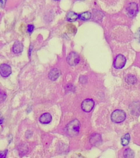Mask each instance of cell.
<instances>
[{
    "label": "cell",
    "instance_id": "1",
    "mask_svg": "<svg viewBox=\"0 0 140 158\" xmlns=\"http://www.w3.org/2000/svg\"><path fill=\"white\" fill-rule=\"evenodd\" d=\"M66 132L71 137L78 135L80 130V122L77 119H75L69 123L66 127Z\"/></svg>",
    "mask_w": 140,
    "mask_h": 158
},
{
    "label": "cell",
    "instance_id": "9",
    "mask_svg": "<svg viewBox=\"0 0 140 158\" xmlns=\"http://www.w3.org/2000/svg\"><path fill=\"white\" fill-rule=\"evenodd\" d=\"M90 142L91 145L94 146H97L101 145L102 143L101 135L98 133H94L91 135L90 138Z\"/></svg>",
    "mask_w": 140,
    "mask_h": 158
},
{
    "label": "cell",
    "instance_id": "19",
    "mask_svg": "<svg viewBox=\"0 0 140 158\" xmlns=\"http://www.w3.org/2000/svg\"><path fill=\"white\" fill-rule=\"evenodd\" d=\"M6 94L4 92L0 90V103L4 102L6 99Z\"/></svg>",
    "mask_w": 140,
    "mask_h": 158
},
{
    "label": "cell",
    "instance_id": "17",
    "mask_svg": "<svg viewBox=\"0 0 140 158\" xmlns=\"http://www.w3.org/2000/svg\"><path fill=\"white\" fill-rule=\"evenodd\" d=\"M124 157L125 158H134V151L133 150H131V149L127 148L124 151Z\"/></svg>",
    "mask_w": 140,
    "mask_h": 158
},
{
    "label": "cell",
    "instance_id": "23",
    "mask_svg": "<svg viewBox=\"0 0 140 158\" xmlns=\"http://www.w3.org/2000/svg\"><path fill=\"white\" fill-rule=\"evenodd\" d=\"M33 133L32 132L30 131H27L25 133L26 138H29L33 136Z\"/></svg>",
    "mask_w": 140,
    "mask_h": 158
},
{
    "label": "cell",
    "instance_id": "6",
    "mask_svg": "<svg viewBox=\"0 0 140 158\" xmlns=\"http://www.w3.org/2000/svg\"><path fill=\"white\" fill-rule=\"evenodd\" d=\"M12 69L9 65L2 64L0 65V75L3 78H7L11 74Z\"/></svg>",
    "mask_w": 140,
    "mask_h": 158
},
{
    "label": "cell",
    "instance_id": "5",
    "mask_svg": "<svg viewBox=\"0 0 140 158\" xmlns=\"http://www.w3.org/2000/svg\"><path fill=\"white\" fill-rule=\"evenodd\" d=\"M95 103L91 99H87L82 102L81 108L82 110L85 112L89 113L91 112L92 109L94 107Z\"/></svg>",
    "mask_w": 140,
    "mask_h": 158
},
{
    "label": "cell",
    "instance_id": "2",
    "mask_svg": "<svg viewBox=\"0 0 140 158\" xmlns=\"http://www.w3.org/2000/svg\"><path fill=\"white\" fill-rule=\"evenodd\" d=\"M126 118L125 113L120 109L116 110L112 113L111 120L115 123H121L124 121Z\"/></svg>",
    "mask_w": 140,
    "mask_h": 158
},
{
    "label": "cell",
    "instance_id": "24",
    "mask_svg": "<svg viewBox=\"0 0 140 158\" xmlns=\"http://www.w3.org/2000/svg\"><path fill=\"white\" fill-rule=\"evenodd\" d=\"M136 38L139 40V41L140 42V28L137 31V33L136 34Z\"/></svg>",
    "mask_w": 140,
    "mask_h": 158
},
{
    "label": "cell",
    "instance_id": "22",
    "mask_svg": "<svg viewBox=\"0 0 140 158\" xmlns=\"http://www.w3.org/2000/svg\"><path fill=\"white\" fill-rule=\"evenodd\" d=\"M7 0H0V8H3L6 3Z\"/></svg>",
    "mask_w": 140,
    "mask_h": 158
},
{
    "label": "cell",
    "instance_id": "3",
    "mask_svg": "<svg viewBox=\"0 0 140 158\" xmlns=\"http://www.w3.org/2000/svg\"><path fill=\"white\" fill-rule=\"evenodd\" d=\"M80 57L77 53L72 52L67 57V62L70 66H75L79 62Z\"/></svg>",
    "mask_w": 140,
    "mask_h": 158
},
{
    "label": "cell",
    "instance_id": "25",
    "mask_svg": "<svg viewBox=\"0 0 140 158\" xmlns=\"http://www.w3.org/2000/svg\"><path fill=\"white\" fill-rule=\"evenodd\" d=\"M3 118H0V124H3Z\"/></svg>",
    "mask_w": 140,
    "mask_h": 158
},
{
    "label": "cell",
    "instance_id": "26",
    "mask_svg": "<svg viewBox=\"0 0 140 158\" xmlns=\"http://www.w3.org/2000/svg\"><path fill=\"white\" fill-rule=\"evenodd\" d=\"M54 1H59V0H54Z\"/></svg>",
    "mask_w": 140,
    "mask_h": 158
},
{
    "label": "cell",
    "instance_id": "13",
    "mask_svg": "<svg viewBox=\"0 0 140 158\" xmlns=\"http://www.w3.org/2000/svg\"><path fill=\"white\" fill-rule=\"evenodd\" d=\"M78 18V14L73 12H69L67 14V20L70 22H74Z\"/></svg>",
    "mask_w": 140,
    "mask_h": 158
},
{
    "label": "cell",
    "instance_id": "14",
    "mask_svg": "<svg viewBox=\"0 0 140 158\" xmlns=\"http://www.w3.org/2000/svg\"><path fill=\"white\" fill-rule=\"evenodd\" d=\"M91 14L89 12H86L78 15V18L83 20H87L91 18Z\"/></svg>",
    "mask_w": 140,
    "mask_h": 158
},
{
    "label": "cell",
    "instance_id": "21",
    "mask_svg": "<svg viewBox=\"0 0 140 158\" xmlns=\"http://www.w3.org/2000/svg\"><path fill=\"white\" fill-rule=\"evenodd\" d=\"M8 153V150H6L4 151H1L0 152V158H6L7 154Z\"/></svg>",
    "mask_w": 140,
    "mask_h": 158
},
{
    "label": "cell",
    "instance_id": "16",
    "mask_svg": "<svg viewBox=\"0 0 140 158\" xmlns=\"http://www.w3.org/2000/svg\"><path fill=\"white\" fill-rule=\"evenodd\" d=\"M125 81L128 84L134 85L135 83H136V82H137V79L135 76L130 75L127 76V78L125 79Z\"/></svg>",
    "mask_w": 140,
    "mask_h": 158
},
{
    "label": "cell",
    "instance_id": "8",
    "mask_svg": "<svg viewBox=\"0 0 140 158\" xmlns=\"http://www.w3.org/2000/svg\"><path fill=\"white\" fill-rule=\"evenodd\" d=\"M130 109L132 115L135 116L140 115V102H134L131 104Z\"/></svg>",
    "mask_w": 140,
    "mask_h": 158
},
{
    "label": "cell",
    "instance_id": "20",
    "mask_svg": "<svg viewBox=\"0 0 140 158\" xmlns=\"http://www.w3.org/2000/svg\"><path fill=\"white\" fill-rule=\"evenodd\" d=\"M34 28H35V27H34V26L33 25H29L27 26V32L29 33V34L33 33V31L34 30Z\"/></svg>",
    "mask_w": 140,
    "mask_h": 158
},
{
    "label": "cell",
    "instance_id": "10",
    "mask_svg": "<svg viewBox=\"0 0 140 158\" xmlns=\"http://www.w3.org/2000/svg\"><path fill=\"white\" fill-rule=\"evenodd\" d=\"M52 120V115L47 113L43 114L39 118V122L43 124H48L51 122Z\"/></svg>",
    "mask_w": 140,
    "mask_h": 158
},
{
    "label": "cell",
    "instance_id": "18",
    "mask_svg": "<svg viewBox=\"0 0 140 158\" xmlns=\"http://www.w3.org/2000/svg\"><path fill=\"white\" fill-rule=\"evenodd\" d=\"M18 150L20 154H25L28 151V148L26 145H21L19 146Z\"/></svg>",
    "mask_w": 140,
    "mask_h": 158
},
{
    "label": "cell",
    "instance_id": "12",
    "mask_svg": "<svg viewBox=\"0 0 140 158\" xmlns=\"http://www.w3.org/2000/svg\"><path fill=\"white\" fill-rule=\"evenodd\" d=\"M23 45L19 41H16L14 43L13 46V52L15 54H19L23 51Z\"/></svg>",
    "mask_w": 140,
    "mask_h": 158
},
{
    "label": "cell",
    "instance_id": "15",
    "mask_svg": "<svg viewBox=\"0 0 140 158\" xmlns=\"http://www.w3.org/2000/svg\"><path fill=\"white\" fill-rule=\"evenodd\" d=\"M130 136L129 133L124 135V136L121 139V145L124 146L127 145L130 142Z\"/></svg>",
    "mask_w": 140,
    "mask_h": 158
},
{
    "label": "cell",
    "instance_id": "11",
    "mask_svg": "<svg viewBox=\"0 0 140 158\" xmlns=\"http://www.w3.org/2000/svg\"><path fill=\"white\" fill-rule=\"evenodd\" d=\"M60 75V72L59 69L54 68L50 70L48 74L49 79L52 81H56Z\"/></svg>",
    "mask_w": 140,
    "mask_h": 158
},
{
    "label": "cell",
    "instance_id": "4",
    "mask_svg": "<svg viewBox=\"0 0 140 158\" xmlns=\"http://www.w3.org/2000/svg\"><path fill=\"white\" fill-rule=\"evenodd\" d=\"M127 60L125 57L122 54L118 55L113 63V66L116 69H121L126 64Z\"/></svg>",
    "mask_w": 140,
    "mask_h": 158
},
{
    "label": "cell",
    "instance_id": "7",
    "mask_svg": "<svg viewBox=\"0 0 140 158\" xmlns=\"http://www.w3.org/2000/svg\"><path fill=\"white\" fill-rule=\"evenodd\" d=\"M126 9L128 16L133 17L136 14L138 11V5L136 3L131 2L127 4Z\"/></svg>",
    "mask_w": 140,
    "mask_h": 158
}]
</instances>
